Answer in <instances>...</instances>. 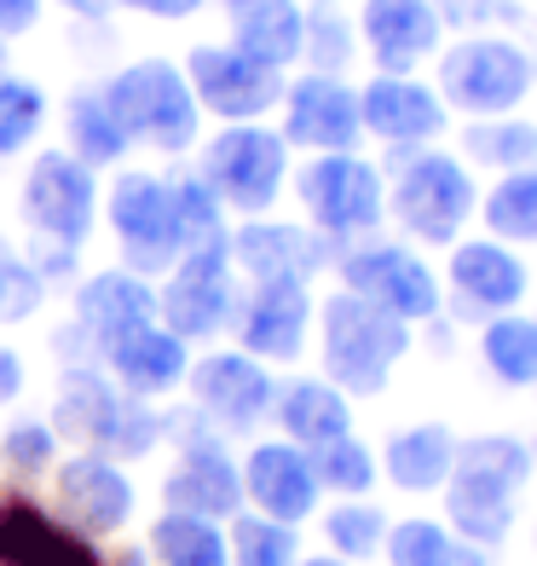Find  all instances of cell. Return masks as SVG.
Listing matches in <instances>:
<instances>
[{"mask_svg": "<svg viewBox=\"0 0 537 566\" xmlns=\"http://www.w3.org/2000/svg\"><path fill=\"white\" fill-rule=\"evenodd\" d=\"M173 214H179V243H186V254L220 249L225 238H232V214H225L220 197L197 179V168L173 174Z\"/></svg>", "mask_w": 537, "mask_h": 566, "instance_id": "ab89813d", "label": "cell"}, {"mask_svg": "<svg viewBox=\"0 0 537 566\" xmlns=\"http://www.w3.org/2000/svg\"><path fill=\"white\" fill-rule=\"evenodd\" d=\"M272 422H277V440L318 451L352 433V399L341 388H329L324 376H289V381H277Z\"/></svg>", "mask_w": 537, "mask_h": 566, "instance_id": "83f0119b", "label": "cell"}, {"mask_svg": "<svg viewBox=\"0 0 537 566\" xmlns=\"http://www.w3.org/2000/svg\"><path fill=\"white\" fill-rule=\"evenodd\" d=\"M46 428L59 433V446L70 451H98L110 462H145L168 440V410L127 399L98 365H59V388Z\"/></svg>", "mask_w": 537, "mask_h": 566, "instance_id": "6da1fadb", "label": "cell"}, {"mask_svg": "<svg viewBox=\"0 0 537 566\" xmlns=\"http://www.w3.org/2000/svg\"><path fill=\"white\" fill-rule=\"evenodd\" d=\"M225 549H232V566H295L301 549V526L266 521V514H232L225 521Z\"/></svg>", "mask_w": 537, "mask_h": 566, "instance_id": "74e56055", "label": "cell"}, {"mask_svg": "<svg viewBox=\"0 0 537 566\" xmlns=\"http://www.w3.org/2000/svg\"><path fill=\"white\" fill-rule=\"evenodd\" d=\"M445 30H480V23H497L508 12V0H433Z\"/></svg>", "mask_w": 537, "mask_h": 566, "instance_id": "ee69618b", "label": "cell"}, {"mask_svg": "<svg viewBox=\"0 0 537 566\" xmlns=\"http://www.w3.org/2000/svg\"><path fill=\"white\" fill-rule=\"evenodd\" d=\"M197 179L220 197L225 214L238 220H266L277 197L289 191V145L266 122H238L220 127L214 139H202Z\"/></svg>", "mask_w": 537, "mask_h": 566, "instance_id": "ba28073f", "label": "cell"}, {"mask_svg": "<svg viewBox=\"0 0 537 566\" xmlns=\"http://www.w3.org/2000/svg\"><path fill=\"white\" fill-rule=\"evenodd\" d=\"M445 318L451 324H492L503 313H520L531 295V266L520 249H508L497 238H456L445 249Z\"/></svg>", "mask_w": 537, "mask_h": 566, "instance_id": "9a60e30c", "label": "cell"}, {"mask_svg": "<svg viewBox=\"0 0 537 566\" xmlns=\"http://www.w3.org/2000/svg\"><path fill=\"white\" fill-rule=\"evenodd\" d=\"M46 283L41 272L23 261V249H12L7 238H0V329H18V324H30L41 306H46Z\"/></svg>", "mask_w": 537, "mask_h": 566, "instance_id": "7bdbcfd3", "label": "cell"}, {"mask_svg": "<svg viewBox=\"0 0 537 566\" xmlns=\"http://www.w3.org/2000/svg\"><path fill=\"white\" fill-rule=\"evenodd\" d=\"M157 318V283L134 277L122 266H98L75 283V301H70V329H59L53 347L70 353V365H98L116 336L139 329Z\"/></svg>", "mask_w": 537, "mask_h": 566, "instance_id": "e0dca14e", "label": "cell"}, {"mask_svg": "<svg viewBox=\"0 0 537 566\" xmlns=\"http://www.w3.org/2000/svg\"><path fill=\"white\" fill-rule=\"evenodd\" d=\"M116 7L139 12V18H157V23H186L209 7V0H116Z\"/></svg>", "mask_w": 537, "mask_h": 566, "instance_id": "bcb514c9", "label": "cell"}, {"mask_svg": "<svg viewBox=\"0 0 537 566\" xmlns=\"http://www.w3.org/2000/svg\"><path fill=\"white\" fill-rule=\"evenodd\" d=\"M531 318H537V313H531Z\"/></svg>", "mask_w": 537, "mask_h": 566, "instance_id": "11a10c76", "label": "cell"}, {"mask_svg": "<svg viewBox=\"0 0 537 566\" xmlns=\"http://www.w3.org/2000/svg\"><path fill=\"white\" fill-rule=\"evenodd\" d=\"M358 53V30L352 18H341L329 0H318V7H306V41H301V64L313 75H347Z\"/></svg>", "mask_w": 537, "mask_h": 566, "instance_id": "b9f144b4", "label": "cell"}, {"mask_svg": "<svg viewBox=\"0 0 537 566\" xmlns=\"http://www.w3.org/2000/svg\"><path fill=\"white\" fill-rule=\"evenodd\" d=\"M381 179H388V220L404 231L411 249H451L480 214L474 168H463L456 150H399Z\"/></svg>", "mask_w": 537, "mask_h": 566, "instance_id": "277c9868", "label": "cell"}, {"mask_svg": "<svg viewBox=\"0 0 537 566\" xmlns=\"http://www.w3.org/2000/svg\"><path fill=\"white\" fill-rule=\"evenodd\" d=\"M358 127H365V139L388 145L399 157V150H428L451 127V111L433 93V82H417V75H370L358 87Z\"/></svg>", "mask_w": 537, "mask_h": 566, "instance_id": "603a6c76", "label": "cell"}, {"mask_svg": "<svg viewBox=\"0 0 537 566\" xmlns=\"http://www.w3.org/2000/svg\"><path fill=\"white\" fill-rule=\"evenodd\" d=\"M313 336H318V376L329 388H341L347 399H376L388 394L393 370L411 358L417 329L399 324L388 313H376L370 301H358L347 290L318 295L313 313Z\"/></svg>", "mask_w": 537, "mask_h": 566, "instance_id": "3957f363", "label": "cell"}, {"mask_svg": "<svg viewBox=\"0 0 537 566\" xmlns=\"http://www.w3.org/2000/svg\"><path fill=\"white\" fill-rule=\"evenodd\" d=\"M98 220H110L116 238V266L162 283L186 243H179V214H173V174H150V168H122L110 179V197L98 202Z\"/></svg>", "mask_w": 537, "mask_h": 566, "instance_id": "9c48e42d", "label": "cell"}, {"mask_svg": "<svg viewBox=\"0 0 537 566\" xmlns=\"http://www.w3.org/2000/svg\"><path fill=\"white\" fill-rule=\"evenodd\" d=\"M289 186L301 202V226H313L324 243H365L376 238V226L388 220V179L370 157L358 150H336V157H306L289 168Z\"/></svg>", "mask_w": 537, "mask_h": 566, "instance_id": "8992f818", "label": "cell"}, {"mask_svg": "<svg viewBox=\"0 0 537 566\" xmlns=\"http://www.w3.org/2000/svg\"><path fill=\"white\" fill-rule=\"evenodd\" d=\"M225 254L238 283H313L324 266H336V243L301 220H238Z\"/></svg>", "mask_w": 537, "mask_h": 566, "instance_id": "44dd1931", "label": "cell"}, {"mask_svg": "<svg viewBox=\"0 0 537 566\" xmlns=\"http://www.w3.org/2000/svg\"><path fill=\"white\" fill-rule=\"evenodd\" d=\"M480 365L497 388L537 394V318L503 313L492 324H480Z\"/></svg>", "mask_w": 537, "mask_h": 566, "instance_id": "836d02e7", "label": "cell"}, {"mask_svg": "<svg viewBox=\"0 0 537 566\" xmlns=\"http://www.w3.org/2000/svg\"><path fill=\"white\" fill-rule=\"evenodd\" d=\"M238 480H243V509L266 514V521L306 526L324 509L313 457H306L301 446H289V440H277V433H272V440H254L238 457Z\"/></svg>", "mask_w": 537, "mask_h": 566, "instance_id": "7402d4cb", "label": "cell"}, {"mask_svg": "<svg viewBox=\"0 0 537 566\" xmlns=\"http://www.w3.org/2000/svg\"><path fill=\"white\" fill-rule=\"evenodd\" d=\"M456 446L463 440H456L451 422H404L381 440L376 469L404 497H440L451 469H456Z\"/></svg>", "mask_w": 537, "mask_h": 566, "instance_id": "4316f807", "label": "cell"}, {"mask_svg": "<svg viewBox=\"0 0 537 566\" xmlns=\"http://www.w3.org/2000/svg\"><path fill=\"white\" fill-rule=\"evenodd\" d=\"M381 560H388V566H492V555L463 544V537H456L445 521H433V514H404V521H388Z\"/></svg>", "mask_w": 537, "mask_h": 566, "instance_id": "1f68e13d", "label": "cell"}, {"mask_svg": "<svg viewBox=\"0 0 537 566\" xmlns=\"http://www.w3.org/2000/svg\"><path fill=\"white\" fill-rule=\"evenodd\" d=\"M46 116H53V98H46L35 75L0 70V163L23 157L46 134Z\"/></svg>", "mask_w": 537, "mask_h": 566, "instance_id": "8d00e7d4", "label": "cell"}, {"mask_svg": "<svg viewBox=\"0 0 537 566\" xmlns=\"http://www.w3.org/2000/svg\"><path fill=\"white\" fill-rule=\"evenodd\" d=\"M329 272H336V290L370 301L376 313H388L411 329L445 318L440 272H433L411 243H381V238L347 243V249H336V266Z\"/></svg>", "mask_w": 537, "mask_h": 566, "instance_id": "8fae6325", "label": "cell"}, {"mask_svg": "<svg viewBox=\"0 0 537 566\" xmlns=\"http://www.w3.org/2000/svg\"><path fill=\"white\" fill-rule=\"evenodd\" d=\"M456 157L463 168H485V174H520L537 168V122L526 116H485V122H463L456 127Z\"/></svg>", "mask_w": 537, "mask_h": 566, "instance_id": "4dcf8cb0", "label": "cell"}, {"mask_svg": "<svg viewBox=\"0 0 537 566\" xmlns=\"http://www.w3.org/2000/svg\"><path fill=\"white\" fill-rule=\"evenodd\" d=\"M23 388H30V370H23L18 347H7V342H0V410H7V405H18V399H23Z\"/></svg>", "mask_w": 537, "mask_h": 566, "instance_id": "7dc6e473", "label": "cell"}, {"mask_svg": "<svg viewBox=\"0 0 537 566\" xmlns=\"http://www.w3.org/2000/svg\"><path fill=\"white\" fill-rule=\"evenodd\" d=\"M531 446L520 433H474L456 446V469L445 480V514L440 521L463 537V544L492 555L520 521V497L531 485Z\"/></svg>", "mask_w": 537, "mask_h": 566, "instance_id": "7a4b0ae2", "label": "cell"}, {"mask_svg": "<svg viewBox=\"0 0 537 566\" xmlns=\"http://www.w3.org/2000/svg\"><path fill=\"white\" fill-rule=\"evenodd\" d=\"M526 446H531V469H537V440H526Z\"/></svg>", "mask_w": 537, "mask_h": 566, "instance_id": "f5cc1de1", "label": "cell"}, {"mask_svg": "<svg viewBox=\"0 0 537 566\" xmlns=\"http://www.w3.org/2000/svg\"><path fill=\"white\" fill-rule=\"evenodd\" d=\"M0 70H7V41H0Z\"/></svg>", "mask_w": 537, "mask_h": 566, "instance_id": "816d5d0a", "label": "cell"}, {"mask_svg": "<svg viewBox=\"0 0 537 566\" xmlns=\"http://www.w3.org/2000/svg\"><path fill=\"white\" fill-rule=\"evenodd\" d=\"M110 116L122 122L127 145H145L157 157H186L202 139V111L186 87V70L173 59H134L98 82Z\"/></svg>", "mask_w": 537, "mask_h": 566, "instance_id": "5b68a950", "label": "cell"}, {"mask_svg": "<svg viewBox=\"0 0 537 566\" xmlns=\"http://www.w3.org/2000/svg\"><path fill=\"white\" fill-rule=\"evenodd\" d=\"M225 35L254 64L289 70V64H301L306 0H225Z\"/></svg>", "mask_w": 537, "mask_h": 566, "instance_id": "f1b7e54d", "label": "cell"}, {"mask_svg": "<svg viewBox=\"0 0 537 566\" xmlns=\"http://www.w3.org/2000/svg\"><path fill=\"white\" fill-rule=\"evenodd\" d=\"M485 238H497L508 249H537V168L503 174L492 191H480V214Z\"/></svg>", "mask_w": 537, "mask_h": 566, "instance_id": "d590c367", "label": "cell"}, {"mask_svg": "<svg viewBox=\"0 0 537 566\" xmlns=\"http://www.w3.org/2000/svg\"><path fill=\"white\" fill-rule=\"evenodd\" d=\"M105 566H150V555H145V544H122L105 555Z\"/></svg>", "mask_w": 537, "mask_h": 566, "instance_id": "681fc988", "label": "cell"}, {"mask_svg": "<svg viewBox=\"0 0 537 566\" xmlns=\"http://www.w3.org/2000/svg\"><path fill=\"white\" fill-rule=\"evenodd\" d=\"M168 440L173 462L162 474V509L173 514H202V521H232L243 514V480H238V457L225 451L220 433H209L186 405L168 410Z\"/></svg>", "mask_w": 537, "mask_h": 566, "instance_id": "4fadbf2b", "label": "cell"}, {"mask_svg": "<svg viewBox=\"0 0 537 566\" xmlns=\"http://www.w3.org/2000/svg\"><path fill=\"white\" fill-rule=\"evenodd\" d=\"M537 82V64L520 41L508 35H463L440 46L433 59V93L445 98V111L485 122V116H515Z\"/></svg>", "mask_w": 537, "mask_h": 566, "instance_id": "52a82bcc", "label": "cell"}, {"mask_svg": "<svg viewBox=\"0 0 537 566\" xmlns=\"http://www.w3.org/2000/svg\"><path fill=\"white\" fill-rule=\"evenodd\" d=\"M179 70H186V87L197 98V111L225 122V127L266 122L277 105H284V82H289L284 70L254 64L232 41H197L191 53L179 59Z\"/></svg>", "mask_w": 537, "mask_h": 566, "instance_id": "2e32d148", "label": "cell"}, {"mask_svg": "<svg viewBox=\"0 0 537 566\" xmlns=\"http://www.w3.org/2000/svg\"><path fill=\"white\" fill-rule=\"evenodd\" d=\"M295 566H347V560H336V555H301Z\"/></svg>", "mask_w": 537, "mask_h": 566, "instance_id": "f907efd6", "label": "cell"}, {"mask_svg": "<svg viewBox=\"0 0 537 566\" xmlns=\"http://www.w3.org/2000/svg\"><path fill=\"white\" fill-rule=\"evenodd\" d=\"M145 555L150 566H232V549H225V526L202 521V514H173L162 509L145 532Z\"/></svg>", "mask_w": 537, "mask_h": 566, "instance_id": "d6a6232c", "label": "cell"}, {"mask_svg": "<svg viewBox=\"0 0 537 566\" xmlns=\"http://www.w3.org/2000/svg\"><path fill=\"white\" fill-rule=\"evenodd\" d=\"M64 150L82 168H116V163H127V134H122V122L110 116V105H105V93H98V82L93 87H75L70 98H64Z\"/></svg>", "mask_w": 537, "mask_h": 566, "instance_id": "f546056e", "label": "cell"}, {"mask_svg": "<svg viewBox=\"0 0 537 566\" xmlns=\"http://www.w3.org/2000/svg\"><path fill=\"white\" fill-rule=\"evenodd\" d=\"M53 7L70 12V18H82V23H105L116 12V0H53Z\"/></svg>", "mask_w": 537, "mask_h": 566, "instance_id": "c3c4849f", "label": "cell"}, {"mask_svg": "<svg viewBox=\"0 0 537 566\" xmlns=\"http://www.w3.org/2000/svg\"><path fill=\"white\" fill-rule=\"evenodd\" d=\"M53 514L64 526H75L93 544L122 537L139 514V485L122 462L98 457V451H70L53 462Z\"/></svg>", "mask_w": 537, "mask_h": 566, "instance_id": "ac0fdd59", "label": "cell"}, {"mask_svg": "<svg viewBox=\"0 0 537 566\" xmlns=\"http://www.w3.org/2000/svg\"><path fill=\"white\" fill-rule=\"evenodd\" d=\"M531 555H537V521H531Z\"/></svg>", "mask_w": 537, "mask_h": 566, "instance_id": "db71d44e", "label": "cell"}, {"mask_svg": "<svg viewBox=\"0 0 537 566\" xmlns=\"http://www.w3.org/2000/svg\"><path fill=\"white\" fill-rule=\"evenodd\" d=\"M358 53L376 64V75H417V64L440 59L445 23L433 0H365L352 18Z\"/></svg>", "mask_w": 537, "mask_h": 566, "instance_id": "d4e9b609", "label": "cell"}, {"mask_svg": "<svg viewBox=\"0 0 537 566\" xmlns=\"http://www.w3.org/2000/svg\"><path fill=\"white\" fill-rule=\"evenodd\" d=\"M59 433L46 428V417H12L7 428H0V474H7V485H30L41 474H53V462H59Z\"/></svg>", "mask_w": 537, "mask_h": 566, "instance_id": "f35d334b", "label": "cell"}, {"mask_svg": "<svg viewBox=\"0 0 537 566\" xmlns=\"http://www.w3.org/2000/svg\"><path fill=\"white\" fill-rule=\"evenodd\" d=\"M232 243V238H225ZM220 249H197L179 254V266L157 283V324L173 329L191 353L197 347H220V336H232V313H238V272L232 254Z\"/></svg>", "mask_w": 537, "mask_h": 566, "instance_id": "5bb4252c", "label": "cell"}, {"mask_svg": "<svg viewBox=\"0 0 537 566\" xmlns=\"http://www.w3.org/2000/svg\"><path fill=\"white\" fill-rule=\"evenodd\" d=\"M98 202H105V186H98L93 168H82L64 145L35 150L18 186L23 243H53V249L82 254L87 238L98 231Z\"/></svg>", "mask_w": 537, "mask_h": 566, "instance_id": "30bf717a", "label": "cell"}, {"mask_svg": "<svg viewBox=\"0 0 537 566\" xmlns=\"http://www.w3.org/2000/svg\"><path fill=\"white\" fill-rule=\"evenodd\" d=\"M318 532H324V555H336L347 566H370V560H381L388 509L370 497H341V503L318 509Z\"/></svg>", "mask_w": 537, "mask_h": 566, "instance_id": "e575fe53", "label": "cell"}, {"mask_svg": "<svg viewBox=\"0 0 537 566\" xmlns=\"http://www.w3.org/2000/svg\"><path fill=\"white\" fill-rule=\"evenodd\" d=\"M46 12V0H0V41H18L30 35Z\"/></svg>", "mask_w": 537, "mask_h": 566, "instance_id": "f6af8a7d", "label": "cell"}, {"mask_svg": "<svg viewBox=\"0 0 537 566\" xmlns=\"http://www.w3.org/2000/svg\"><path fill=\"white\" fill-rule=\"evenodd\" d=\"M98 370H105L127 399H139V405H162V399H173L179 388H186L191 347L179 342L173 329H162L157 318H150V324L127 329V336H116L105 353H98Z\"/></svg>", "mask_w": 537, "mask_h": 566, "instance_id": "484cf974", "label": "cell"}, {"mask_svg": "<svg viewBox=\"0 0 537 566\" xmlns=\"http://www.w3.org/2000/svg\"><path fill=\"white\" fill-rule=\"evenodd\" d=\"M313 283H243L232 313V347L261 365H295L313 347Z\"/></svg>", "mask_w": 537, "mask_h": 566, "instance_id": "d6986e66", "label": "cell"}, {"mask_svg": "<svg viewBox=\"0 0 537 566\" xmlns=\"http://www.w3.org/2000/svg\"><path fill=\"white\" fill-rule=\"evenodd\" d=\"M313 457V474H318V492L324 497H370L376 492V480H381V469H376V446H365L358 433H347V440H336V446H318V451H306Z\"/></svg>", "mask_w": 537, "mask_h": 566, "instance_id": "60d3db41", "label": "cell"}, {"mask_svg": "<svg viewBox=\"0 0 537 566\" xmlns=\"http://www.w3.org/2000/svg\"><path fill=\"white\" fill-rule=\"evenodd\" d=\"M179 394H186V410L209 433L243 440V433H261L272 422L277 376L238 347H202V353H191V370H186V388Z\"/></svg>", "mask_w": 537, "mask_h": 566, "instance_id": "7c38bea8", "label": "cell"}, {"mask_svg": "<svg viewBox=\"0 0 537 566\" xmlns=\"http://www.w3.org/2000/svg\"><path fill=\"white\" fill-rule=\"evenodd\" d=\"M284 134L289 150H306V157H336V150H358L365 127H358V87L347 75H313L301 70L295 82H284Z\"/></svg>", "mask_w": 537, "mask_h": 566, "instance_id": "ffe728a7", "label": "cell"}, {"mask_svg": "<svg viewBox=\"0 0 537 566\" xmlns=\"http://www.w3.org/2000/svg\"><path fill=\"white\" fill-rule=\"evenodd\" d=\"M0 566H105V544L64 526L23 485H0Z\"/></svg>", "mask_w": 537, "mask_h": 566, "instance_id": "cb8c5ba5", "label": "cell"}]
</instances>
